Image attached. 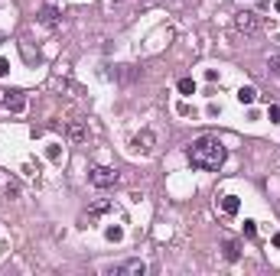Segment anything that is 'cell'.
I'll list each match as a JSON object with an SVG mask.
<instances>
[{
    "mask_svg": "<svg viewBox=\"0 0 280 276\" xmlns=\"http://www.w3.org/2000/svg\"><path fill=\"white\" fill-rule=\"evenodd\" d=\"M277 13H280V0H277Z\"/></svg>",
    "mask_w": 280,
    "mask_h": 276,
    "instance_id": "cell-20",
    "label": "cell"
},
{
    "mask_svg": "<svg viewBox=\"0 0 280 276\" xmlns=\"http://www.w3.org/2000/svg\"><path fill=\"white\" fill-rule=\"evenodd\" d=\"M105 211H111V202H95L91 205V215H105Z\"/></svg>",
    "mask_w": 280,
    "mask_h": 276,
    "instance_id": "cell-14",
    "label": "cell"
},
{
    "mask_svg": "<svg viewBox=\"0 0 280 276\" xmlns=\"http://www.w3.org/2000/svg\"><path fill=\"white\" fill-rule=\"evenodd\" d=\"M88 179H91L95 189H111V185H118V169H111V166H95V169L88 172Z\"/></svg>",
    "mask_w": 280,
    "mask_h": 276,
    "instance_id": "cell-2",
    "label": "cell"
},
{
    "mask_svg": "<svg viewBox=\"0 0 280 276\" xmlns=\"http://www.w3.org/2000/svg\"><path fill=\"white\" fill-rule=\"evenodd\" d=\"M254 98H257V91L251 85H244L241 91H238V101H241V104H254Z\"/></svg>",
    "mask_w": 280,
    "mask_h": 276,
    "instance_id": "cell-11",
    "label": "cell"
},
{
    "mask_svg": "<svg viewBox=\"0 0 280 276\" xmlns=\"http://www.w3.org/2000/svg\"><path fill=\"white\" fill-rule=\"evenodd\" d=\"M105 237H108V240H121V237H124V231H121V227H108Z\"/></svg>",
    "mask_w": 280,
    "mask_h": 276,
    "instance_id": "cell-15",
    "label": "cell"
},
{
    "mask_svg": "<svg viewBox=\"0 0 280 276\" xmlns=\"http://www.w3.org/2000/svg\"><path fill=\"white\" fill-rule=\"evenodd\" d=\"M222 250H225V260H228V263H235V260L241 257V253H238V244H235V240H225Z\"/></svg>",
    "mask_w": 280,
    "mask_h": 276,
    "instance_id": "cell-10",
    "label": "cell"
},
{
    "mask_svg": "<svg viewBox=\"0 0 280 276\" xmlns=\"http://www.w3.org/2000/svg\"><path fill=\"white\" fill-rule=\"evenodd\" d=\"M179 91H182V94H193V91H196V81H193V78H179Z\"/></svg>",
    "mask_w": 280,
    "mask_h": 276,
    "instance_id": "cell-13",
    "label": "cell"
},
{
    "mask_svg": "<svg viewBox=\"0 0 280 276\" xmlns=\"http://www.w3.org/2000/svg\"><path fill=\"white\" fill-rule=\"evenodd\" d=\"M267 68H270V75H280V52H274L267 59Z\"/></svg>",
    "mask_w": 280,
    "mask_h": 276,
    "instance_id": "cell-12",
    "label": "cell"
},
{
    "mask_svg": "<svg viewBox=\"0 0 280 276\" xmlns=\"http://www.w3.org/2000/svg\"><path fill=\"white\" fill-rule=\"evenodd\" d=\"M274 247H280V231H277V234H274Z\"/></svg>",
    "mask_w": 280,
    "mask_h": 276,
    "instance_id": "cell-19",
    "label": "cell"
},
{
    "mask_svg": "<svg viewBox=\"0 0 280 276\" xmlns=\"http://www.w3.org/2000/svg\"><path fill=\"white\" fill-rule=\"evenodd\" d=\"M244 234H248V237H254V234H257V224H254V221H244Z\"/></svg>",
    "mask_w": 280,
    "mask_h": 276,
    "instance_id": "cell-16",
    "label": "cell"
},
{
    "mask_svg": "<svg viewBox=\"0 0 280 276\" xmlns=\"http://www.w3.org/2000/svg\"><path fill=\"white\" fill-rule=\"evenodd\" d=\"M39 23H43V26H56L59 23V10L52 4H46L43 10H39Z\"/></svg>",
    "mask_w": 280,
    "mask_h": 276,
    "instance_id": "cell-7",
    "label": "cell"
},
{
    "mask_svg": "<svg viewBox=\"0 0 280 276\" xmlns=\"http://www.w3.org/2000/svg\"><path fill=\"white\" fill-rule=\"evenodd\" d=\"M267 117H270V120H280V107L270 104V107H267Z\"/></svg>",
    "mask_w": 280,
    "mask_h": 276,
    "instance_id": "cell-17",
    "label": "cell"
},
{
    "mask_svg": "<svg viewBox=\"0 0 280 276\" xmlns=\"http://www.w3.org/2000/svg\"><path fill=\"white\" fill-rule=\"evenodd\" d=\"M222 211H225V215H238V211H241L238 195H225V198H222Z\"/></svg>",
    "mask_w": 280,
    "mask_h": 276,
    "instance_id": "cell-8",
    "label": "cell"
},
{
    "mask_svg": "<svg viewBox=\"0 0 280 276\" xmlns=\"http://www.w3.org/2000/svg\"><path fill=\"white\" fill-rule=\"evenodd\" d=\"M69 136L75 143H81V140H88V130H85V123H78V120H72L69 123Z\"/></svg>",
    "mask_w": 280,
    "mask_h": 276,
    "instance_id": "cell-9",
    "label": "cell"
},
{
    "mask_svg": "<svg viewBox=\"0 0 280 276\" xmlns=\"http://www.w3.org/2000/svg\"><path fill=\"white\" fill-rule=\"evenodd\" d=\"M114 273H124V276H143V273H147V263L134 257V260H124V263H121Z\"/></svg>",
    "mask_w": 280,
    "mask_h": 276,
    "instance_id": "cell-6",
    "label": "cell"
},
{
    "mask_svg": "<svg viewBox=\"0 0 280 276\" xmlns=\"http://www.w3.org/2000/svg\"><path fill=\"white\" fill-rule=\"evenodd\" d=\"M235 30L244 33V36H254V33L261 30V20H257V13H251V10L235 13Z\"/></svg>",
    "mask_w": 280,
    "mask_h": 276,
    "instance_id": "cell-3",
    "label": "cell"
},
{
    "mask_svg": "<svg viewBox=\"0 0 280 276\" xmlns=\"http://www.w3.org/2000/svg\"><path fill=\"white\" fill-rule=\"evenodd\" d=\"M153 147H156L153 130H140V133L134 136V150H140V153H153Z\"/></svg>",
    "mask_w": 280,
    "mask_h": 276,
    "instance_id": "cell-5",
    "label": "cell"
},
{
    "mask_svg": "<svg viewBox=\"0 0 280 276\" xmlns=\"http://www.w3.org/2000/svg\"><path fill=\"white\" fill-rule=\"evenodd\" d=\"M7 72H10V62H7L4 55H0V75H7Z\"/></svg>",
    "mask_w": 280,
    "mask_h": 276,
    "instance_id": "cell-18",
    "label": "cell"
},
{
    "mask_svg": "<svg viewBox=\"0 0 280 276\" xmlns=\"http://www.w3.org/2000/svg\"><path fill=\"white\" fill-rule=\"evenodd\" d=\"M0 104H4L7 110H13V114H20V110L26 107V98H23V91H20V88H7L4 98H0Z\"/></svg>",
    "mask_w": 280,
    "mask_h": 276,
    "instance_id": "cell-4",
    "label": "cell"
},
{
    "mask_svg": "<svg viewBox=\"0 0 280 276\" xmlns=\"http://www.w3.org/2000/svg\"><path fill=\"white\" fill-rule=\"evenodd\" d=\"M225 156H228V150H225L215 136H199V140H193V147H189V163H193L196 169H206V172L222 169Z\"/></svg>",
    "mask_w": 280,
    "mask_h": 276,
    "instance_id": "cell-1",
    "label": "cell"
}]
</instances>
